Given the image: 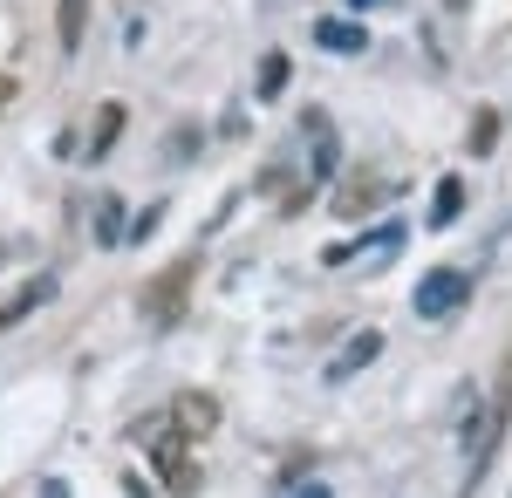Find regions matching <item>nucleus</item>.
Wrapping results in <instances>:
<instances>
[{"label":"nucleus","instance_id":"nucleus-1","mask_svg":"<svg viewBox=\"0 0 512 498\" xmlns=\"http://www.w3.org/2000/svg\"><path fill=\"white\" fill-rule=\"evenodd\" d=\"M506 430H512V355H506V369H499V389H492V403L478 410V423H465V492H472L478 478H485V464L499 458Z\"/></svg>","mask_w":512,"mask_h":498},{"label":"nucleus","instance_id":"nucleus-2","mask_svg":"<svg viewBox=\"0 0 512 498\" xmlns=\"http://www.w3.org/2000/svg\"><path fill=\"white\" fill-rule=\"evenodd\" d=\"M192 280H198V253H185V260H171V267L137 294V307H144V321L151 328H171L178 314H185V294H192Z\"/></svg>","mask_w":512,"mask_h":498},{"label":"nucleus","instance_id":"nucleus-3","mask_svg":"<svg viewBox=\"0 0 512 498\" xmlns=\"http://www.w3.org/2000/svg\"><path fill=\"white\" fill-rule=\"evenodd\" d=\"M458 301H472V273H465V267H431L424 280H417V294H410V307H417L424 321L458 314Z\"/></svg>","mask_w":512,"mask_h":498},{"label":"nucleus","instance_id":"nucleus-4","mask_svg":"<svg viewBox=\"0 0 512 498\" xmlns=\"http://www.w3.org/2000/svg\"><path fill=\"white\" fill-rule=\"evenodd\" d=\"M376 355H383V328H362V335H349V342H342V355L328 362V383H349L355 369H369Z\"/></svg>","mask_w":512,"mask_h":498},{"label":"nucleus","instance_id":"nucleus-5","mask_svg":"<svg viewBox=\"0 0 512 498\" xmlns=\"http://www.w3.org/2000/svg\"><path fill=\"white\" fill-rule=\"evenodd\" d=\"M315 41L328 48V55H362V48H369V28H355V21H342V14H328V21H315Z\"/></svg>","mask_w":512,"mask_h":498},{"label":"nucleus","instance_id":"nucleus-6","mask_svg":"<svg viewBox=\"0 0 512 498\" xmlns=\"http://www.w3.org/2000/svg\"><path fill=\"white\" fill-rule=\"evenodd\" d=\"M158 471H164V485H171L178 498H192V492H198V471L185 464V444H164V451H158Z\"/></svg>","mask_w":512,"mask_h":498},{"label":"nucleus","instance_id":"nucleus-7","mask_svg":"<svg viewBox=\"0 0 512 498\" xmlns=\"http://www.w3.org/2000/svg\"><path fill=\"white\" fill-rule=\"evenodd\" d=\"M212 423H219V403L212 396H178V430L185 437H205Z\"/></svg>","mask_w":512,"mask_h":498},{"label":"nucleus","instance_id":"nucleus-8","mask_svg":"<svg viewBox=\"0 0 512 498\" xmlns=\"http://www.w3.org/2000/svg\"><path fill=\"white\" fill-rule=\"evenodd\" d=\"M465 212V178H437V198H431V226L444 232L451 219Z\"/></svg>","mask_w":512,"mask_h":498},{"label":"nucleus","instance_id":"nucleus-9","mask_svg":"<svg viewBox=\"0 0 512 498\" xmlns=\"http://www.w3.org/2000/svg\"><path fill=\"white\" fill-rule=\"evenodd\" d=\"M465 151H472V157H492V151H499V110H472Z\"/></svg>","mask_w":512,"mask_h":498},{"label":"nucleus","instance_id":"nucleus-10","mask_svg":"<svg viewBox=\"0 0 512 498\" xmlns=\"http://www.w3.org/2000/svg\"><path fill=\"white\" fill-rule=\"evenodd\" d=\"M117 130H123V103H103V110H96V137H89V157L117 151Z\"/></svg>","mask_w":512,"mask_h":498},{"label":"nucleus","instance_id":"nucleus-11","mask_svg":"<svg viewBox=\"0 0 512 498\" xmlns=\"http://www.w3.org/2000/svg\"><path fill=\"white\" fill-rule=\"evenodd\" d=\"M48 294H55V280H48V273H41V280H28V287H21V294H14V301L0 307V321H21V314H28V307H41V301H48Z\"/></svg>","mask_w":512,"mask_h":498},{"label":"nucleus","instance_id":"nucleus-12","mask_svg":"<svg viewBox=\"0 0 512 498\" xmlns=\"http://www.w3.org/2000/svg\"><path fill=\"white\" fill-rule=\"evenodd\" d=\"M82 28H89V0H62V28H55V35H62L69 55L82 48Z\"/></svg>","mask_w":512,"mask_h":498},{"label":"nucleus","instance_id":"nucleus-13","mask_svg":"<svg viewBox=\"0 0 512 498\" xmlns=\"http://www.w3.org/2000/svg\"><path fill=\"white\" fill-rule=\"evenodd\" d=\"M96 232H103V246H117V239H123V205H117V198H103V212H96Z\"/></svg>","mask_w":512,"mask_h":498},{"label":"nucleus","instance_id":"nucleus-14","mask_svg":"<svg viewBox=\"0 0 512 498\" xmlns=\"http://www.w3.org/2000/svg\"><path fill=\"white\" fill-rule=\"evenodd\" d=\"M287 89V55H267L260 62V96H280Z\"/></svg>","mask_w":512,"mask_h":498},{"label":"nucleus","instance_id":"nucleus-15","mask_svg":"<svg viewBox=\"0 0 512 498\" xmlns=\"http://www.w3.org/2000/svg\"><path fill=\"white\" fill-rule=\"evenodd\" d=\"M294 498H335V492H328V485H301Z\"/></svg>","mask_w":512,"mask_h":498},{"label":"nucleus","instance_id":"nucleus-16","mask_svg":"<svg viewBox=\"0 0 512 498\" xmlns=\"http://www.w3.org/2000/svg\"><path fill=\"white\" fill-rule=\"evenodd\" d=\"M41 498H69V492H62V485H55V478H48V485H41Z\"/></svg>","mask_w":512,"mask_h":498},{"label":"nucleus","instance_id":"nucleus-17","mask_svg":"<svg viewBox=\"0 0 512 498\" xmlns=\"http://www.w3.org/2000/svg\"><path fill=\"white\" fill-rule=\"evenodd\" d=\"M7 96H14V82H7V76H0V110H7Z\"/></svg>","mask_w":512,"mask_h":498},{"label":"nucleus","instance_id":"nucleus-18","mask_svg":"<svg viewBox=\"0 0 512 498\" xmlns=\"http://www.w3.org/2000/svg\"><path fill=\"white\" fill-rule=\"evenodd\" d=\"M349 7H383V0H349Z\"/></svg>","mask_w":512,"mask_h":498}]
</instances>
